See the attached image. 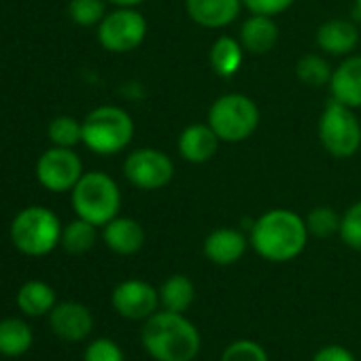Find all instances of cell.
Listing matches in <instances>:
<instances>
[{"instance_id": "1f68e13d", "label": "cell", "mask_w": 361, "mask_h": 361, "mask_svg": "<svg viewBox=\"0 0 361 361\" xmlns=\"http://www.w3.org/2000/svg\"><path fill=\"white\" fill-rule=\"evenodd\" d=\"M293 3L295 0H243V5L249 13H259L270 18L285 13L289 7H293Z\"/></svg>"}, {"instance_id": "ac0fdd59", "label": "cell", "mask_w": 361, "mask_h": 361, "mask_svg": "<svg viewBox=\"0 0 361 361\" xmlns=\"http://www.w3.org/2000/svg\"><path fill=\"white\" fill-rule=\"evenodd\" d=\"M100 236L106 249L121 257L136 255L145 247V228L132 217L117 215L102 228Z\"/></svg>"}, {"instance_id": "e0dca14e", "label": "cell", "mask_w": 361, "mask_h": 361, "mask_svg": "<svg viewBox=\"0 0 361 361\" xmlns=\"http://www.w3.org/2000/svg\"><path fill=\"white\" fill-rule=\"evenodd\" d=\"M314 43L321 54L346 58L359 45V28L350 20H327L317 28Z\"/></svg>"}, {"instance_id": "7402d4cb", "label": "cell", "mask_w": 361, "mask_h": 361, "mask_svg": "<svg viewBox=\"0 0 361 361\" xmlns=\"http://www.w3.org/2000/svg\"><path fill=\"white\" fill-rule=\"evenodd\" d=\"M35 334L26 319L7 317L0 321V355L16 359L26 355L32 348Z\"/></svg>"}, {"instance_id": "cb8c5ba5", "label": "cell", "mask_w": 361, "mask_h": 361, "mask_svg": "<svg viewBox=\"0 0 361 361\" xmlns=\"http://www.w3.org/2000/svg\"><path fill=\"white\" fill-rule=\"evenodd\" d=\"M98 240V226L77 217L62 228V249L71 255H85Z\"/></svg>"}, {"instance_id": "603a6c76", "label": "cell", "mask_w": 361, "mask_h": 361, "mask_svg": "<svg viewBox=\"0 0 361 361\" xmlns=\"http://www.w3.org/2000/svg\"><path fill=\"white\" fill-rule=\"evenodd\" d=\"M159 306L172 312H188L196 300L194 281L185 274H172L159 285Z\"/></svg>"}, {"instance_id": "4fadbf2b", "label": "cell", "mask_w": 361, "mask_h": 361, "mask_svg": "<svg viewBox=\"0 0 361 361\" xmlns=\"http://www.w3.org/2000/svg\"><path fill=\"white\" fill-rule=\"evenodd\" d=\"M243 9V0H185L188 18L207 30H221L232 26L240 18Z\"/></svg>"}, {"instance_id": "9a60e30c", "label": "cell", "mask_w": 361, "mask_h": 361, "mask_svg": "<svg viewBox=\"0 0 361 361\" xmlns=\"http://www.w3.org/2000/svg\"><path fill=\"white\" fill-rule=\"evenodd\" d=\"M249 236L236 228H217L213 230L202 245L204 257L215 266H234L240 262L249 249Z\"/></svg>"}, {"instance_id": "7c38bea8", "label": "cell", "mask_w": 361, "mask_h": 361, "mask_svg": "<svg viewBox=\"0 0 361 361\" xmlns=\"http://www.w3.org/2000/svg\"><path fill=\"white\" fill-rule=\"evenodd\" d=\"M47 319L56 338L64 342H83L94 331V314L81 302H58Z\"/></svg>"}, {"instance_id": "30bf717a", "label": "cell", "mask_w": 361, "mask_h": 361, "mask_svg": "<svg viewBox=\"0 0 361 361\" xmlns=\"http://www.w3.org/2000/svg\"><path fill=\"white\" fill-rule=\"evenodd\" d=\"M83 161L68 147H51L41 153L37 159V180L41 188L51 194H66L73 192L77 180L83 176Z\"/></svg>"}, {"instance_id": "d6a6232c", "label": "cell", "mask_w": 361, "mask_h": 361, "mask_svg": "<svg viewBox=\"0 0 361 361\" xmlns=\"http://www.w3.org/2000/svg\"><path fill=\"white\" fill-rule=\"evenodd\" d=\"M312 361H357V357L342 344H325L312 355Z\"/></svg>"}, {"instance_id": "83f0119b", "label": "cell", "mask_w": 361, "mask_h": 361, "mask_svg": "<svg viewBox=\"0 0 361 361\" xmlns=\"http://www.w3.org/2000/svg\"><path fill=\"white\" fill-rule=\"evenodd\" d=\"M106 16V0H71L68 18L81 28L98 26Z\"/></svg>"}, {"instance_id": "9c48e42d", "label": "cell", "mask_w": 361, "mask_h": 361, "mask_svg": "<svg viewBox=\"0 0 361 361\" xmlns=\"http://www.w3.org/2000/svg\"><path fill=\"white\" fill-rule=\"evenodd\" d=\"M123 176L132 188L140 192H159L174 178V161L161 149L140 147L126 155Z\"/></svg>"}, {"instance_id": "484cf974", "label": "cell", "mask_w": 361, "mask_h": 361, "mask_svg": "<svg viewBox=\"0 0 361 361\" xmlns=\"http://www.w3.org/2000/svg\"><path fill=\"white\" fill-rule=\"evenodd\" d=\"M47 136L56 147L75 149L79 142H83V123L73 115H58L49 121Z\"/></svg>"}, {"instance_id": "44dd1931", "label": "cell", "mask_w": 361, "mask_h": 361, "mask_svg": "<svg viewBox=\"0 0 361 361\" xmlns=\"http://www.w3.org/2000/svg\"><path fill=\"white\" fill-rule=\"evenodd\" d=\"M245 54L247 51L236 37L224 35V37H217L213 41L211 51H209V62H211V68L215 71V75L219 79H232L243 68Z\"/></svg>"}, {"instance_id": "277c9868", "label": "cell", "mask_w": 361, "mask_h": 361, "mask_svg": "<svg viewBox=\"0 0 361 361\" xmlns=\"http://www.w3.org/2000/svg\"><path fill=\"white\" fill-rule=\"evenodd\" d=\"M83 145L96 155L121 153L134 138L136 126L132 115L117 104L92 109L83 119Z\"/></svg>"}, {"instance_id": "ba28073f", "label": "cell", "mask_w": 361, "mask_h": 361, "mask_svg": "<svg viewBox=\"0 0 361 361\" xmlns=\"http://www.w3.org/2000/svg\"><path fill=\"white\" fill-rule=\"evenodd\" d=\"M96 30L102 49L109 54H130L145 43L149 26L136 7H115L104 16Z\"/></svg>"}, {"instance_id": "ffe728a7", "label": "cell", "mask_w": 361, "mask_h": 361, "mask_svg": "<svg viewBox=\"0 0 361 361\" xmlns=\"http://www.w3.org/2000/svg\"><path fill=\"white\" fill-rule=\"evenodd\" d=\"M16 302H18V308L24 317L41 319V317H49V312L56 308L58 295L49 283H45L41 279H32V281H26L18 289Z\"/></svg>"}, {"instance_id": "5b68a950", "label": "cell", "mask_w": 361, "mask_h": 361, "mask_svg": "<svg viewBox=\"0 0 361 361\" xmlns=\"http://www.w3.org/2000/svg\"><path fill=\"white\" fill-rule=\"evenodd\" d=\"M9 236L13 247L28 257H45L49 255L62 240V224L60 217L45 207H26L22 209L9 228Z\"/></svg>"}, {"instance_id": "2e32d148", "label": "cell", "mask_w": 361, "mask_h": 361, "mask_svg": "<svg viewBox=\"0 0 361 361\" xmlns=\"http://www.w3.org/2000/svg\"><path fill=\"white\" fill-rule=\"evenodd\" d=\"M331 100L350 109H361V56L350 54L334 68L329 79Z\"/></svg>"}, {"instance_id": "e575fe53", "label": "cell", "mask_w": 361, "mask_h": 361, "mask_svg": "<svg viewBox=\"0 0 361 361\" xmlns=\"http://www.w3.org/2000/svg\"><path fill=\"white\" fill-rule=\"evenodd\" d=\"M355 13L361 18V0H355Z\"/></svg>"}, {"instance_id": "6da1fadb", "label": "cell", "mask_w": 361, "mask_h": 361, "mask_svg": "<svg viewBox=\"0 0 361 361\" xmlns=\"http://www.w3.org/2000/svg\"><path fill=\"white\" fill-rule=\"evenodd\" d=\"M308 228L302 215L289 209H270L249 230L251 249L266 262L287 264L300 257L308 245Z\"/></svg>"}, {"instance_id": "8992f818", "label": "cell", "mask_w": 361, "mask_h": 361, "mask_svg": "<svg viewBox=\"0 0 361 361\" xmlns=\"http://www.w3.org/2000/svg\"><path fill=\"white\" fill-rule=\"evenodd\" d=\"M259 106L257 102L240 92H230L213 100L207 123L215 130L221 142L236 145L255 134L259 128Z\"/></svg>"}, {"instance_id": "4316f807", "label": "cell", "mask_w": 361, "mask_h": 361, "mask_svg": "<svg viewBox=\"0 0 361 361\" xmlns=\"http://www.w3.org/2000/svg\"><path fill=\"white\" fill-rule=\"evenodd\" d=\"M340 213L327 204H319L314 209L308 211V215L304 217L308 234L314 238H331L338 236L340 232Z\"/></svg>"}, {"instance_id": "f1b7e54d", "label": "cell", "mask_w": 361, "mask_h": 361, "mask_svg": "<svg viewBox=\"0 0 361 361\" xmlns=\"http://www.w3.org/2000/svg\"><path fill=\"white\" fill-rule=\"evenodd\" d=\"M340 240L353 249L361 251V200L353 202L340 217Z\"/></svg>"}, {"instance_id": "d4e9b609", "label": "cell", "mask_w": 361, "mask_h": 361, "mask_svg": "<svg viewBox=\"0 0 361 361\" xmlns=\"http://www.w3.org/2000/svg\"><path fill=\"white\" fill-rule=\"evenodd\" d=\"M334 68L329 66V62L319 56V54H304L298 64H295V77L302 85L306 87H323L329 85Z\"/></svg>"}, {"instance_id": "f546056e", "label": "cell", "mask_w": 361, "mask_h": 361, "mask_svg": "<svg viewBox=\"0 0 361 361\" xmlns=\"http://www.w3.org/2000/svg\"><path fill=\"white\" fill-rule=\"evenodd\" d=\"M219 361H270V357L259 342L243 338V340H234L232 344H228Z\"/></svg>"}, {"instance_id": "d6986e66", "label": "cell", "mask_w": 361, "mask_h": 361, "mask_svg": "<svg viewBox=\"0 0 361 361\" xmlns=\"http://www.w3.org/2000/svg\"><path fill=\"white\" fill-rule=\"evenodd\" d=\"M279 35H281V30H279V24L274 22V18L251 13L240 24L238 41H240V45L245 47L247 54L266 56V54H270L276 47Z\"/></svg>"}, {"instance_id": "836d02e7", "label": "cell", "mask_w": 361, "mask_h": 361, "mask_svg": "<svg viewBox=\"0 0 361 361\" xmlns=\"http://www.w3.org/2000/svg\"><path fill=\"white\" fill-rule=\"evenodd\" d=\"M106 3H111L113 7H140L142 3H147V0H106Z\"/></svg>"}, {"instance_id": "52a82bcc", "label": "cell", "mask_w": 361, "mask_h": 361, "mask_svg": "<svg viewBox=\"0 0 361 361\" xmlns=\"http://www.w3.org/2000/svg\"><path fill=\"white\" fill-rule=\"evenodd\" d=\"M321 147L336 159H348L361 149V121L355 109L329 100L317 121Z\"/></svg>"}, {"instance_id": "7a4b0ae2", "label": "cell", "mask_w": 361, "mask_h": 361, "mask_svg": "<svg viewBox=\"0 0 361 361\" xmlns=\"http://www.w3.org/2000/svg\"><path fill=\"white\" fill-rule=\"evenodd\" d=\"M140 344L155 361H194L200 353L202 338L185 312L161 308L142 321Z\"/></svg>"}, {"instance_id": "5bb4252c", "label": "cell", "mask_w": 361, "mask_h": 361, "mask_svg": "<svg viewBox=\"0 0 361 361\" xmlns=\"http://www.w3.org/2000/svg\"><path fill=\"white\" fill-rule=\"evenodd\" d=\"M219 136L215 134V130L204 121V123H190L180 130L178 138H176V149L178 155L183 157L190 164H207L211 161L217 151H219Z\"/></svg>"}, {"instance_id": "8fae6325", "label": "cell", "mask_w": 361, "mask_h": 361, "mask_svg": "<svg viewBox=\"0 0 361 361\" xmlns=\"http://www.w3.org/2000/svg\"><path fill=\"white\" fill-rule=\"evenodd\" d=\"M111 306L128 321H147L159 308V291L142 279H126L115 285Z\"/></svg>"}, {"instance_id": "3957f363", "label": "cell", "mask_w": 361, "mask_h": 361, "mask_svg": "<svg viewBox=\"0 0 361 361\" xmlns=\"http://www.w3.org/2000/svg\"><path fill=\"white\" fill-rule=\"evenodd\" d=\"M71 207L77 217L104 228L121 211V190L111 174L102 170H90L83 172L73 188Z\"/></svg>"}, {"instance_id": "4dcf8cb0", "label": "cell", "mask_w": 361, "mask_h": 361, "mask_svg": "<svg viewBox=\"0 0 361 361\" xmlns=\"http://www.w3.org/2000/svg\"><path fill=\"white\" fill-rule=\"evenodd\" d=\"M83 361H126V355L115 340L96 338L85 346Z\"/></svg>"}]
</instances>
